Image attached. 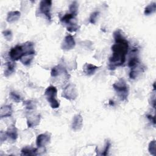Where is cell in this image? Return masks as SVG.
I'll return each instance as SVG.
<instances>
[{"label": "cell", "instance_id": "7", "mask_svg": "<svg viewBox=\"0 0 156 156\" xmlns=\"http://www.w3.org/2000/svg\"><path fill=\"white\" fill-rule=\"evenodd\" d=\"M24 54V50L23 45H16L15 46L11 48L9 52L10 59L13 61H17L20 60Z\"/></svg>", "mask_w": 156, "mask_h": 156}, {"label": "cell", "instance_id": "9", "mask_svg": "<svg viewBox=\"0 0 156 156\" xmlns=\"http://www.w3.org/2000/svg\"><path fill=\"white\" fill-rule=\"evenodd\" d=\"M51 140V135L47 132L38 135L36 139V145L38 147L41 148L46 146Z\"/></svg>", "mask_w": 156, "mask_h": 156}, {"label": "cell", "instance_id": "6", "mask_svg": "<svg viewBox=\"0 0 156 156\" xmlns=\"http://www.w3.org/2000/svg\"><path fill=\"white\" fill-rule=\"evenodd\" d=\"M52 6L51 0H42L39 4V13L45 16L48 21H51V9Z\"/></svg>", "mask_w": 156, "mask_h": 156}, {"label": "cell", "instance_id": "14", "mask_svg": "<svg viewBox=\"0 0 156 156\" xmlns=\"http://www.w3.org/2000/svg\"><path fill=\"white\" fill-rule=\"evenodd\" d=\"M144 71V67L142 66L140 63L138 65L130 69V71L129 73V77L131 79H135Z\"/></svg>", "mask_w": 156, "mask_h": 156}, {"label": "cell", "instance_id": "17", "mask_svg": "<svg viewBox=\"0 0 156 156\" xmlns=\"http://www.w3.org/2000/svg\"><path fill=\"white\" fill-rule=\"evenodd\" d=\"M21 16V13L20 11H10L8 12L7 15L6 20L9 23H14L18 20V19Z\"/></svg>", "mask_w": 156, "mask_h": 156}, {"label": "cell", "instance_id": "32", "mask_svg": "<svg viewBox=\"0 0 156 156\" xmlns=\"http://www.w3.org/2000/svg\"><path fill=\"white\" fill-rule=\"evenodd\" d=\"M151 101L150 102L151 105L152 106V107L154 108H155V93H154L153 96H151Z\"/></svg>", "mask_w": 156, "mask_h": 156}, {"label": "cell", "instance_id": "15", "mask_svg": "<svg viewBox=\"0 0 156 156\" xmlns=\"http://www.w3.org/2000/svg\"><path fill=\"white\" fill-rule=\"evenodd\" d=\"M99 68V67L95 66L91 63H86L83 66V71L87 76L93 75L96 71Z\"/></svg>", "mask_w": 156, "mask_h": 156}, {"label": "cell", "instance_id": "16", "mask_svg": "<svg viewBox=\"0 0 156 156\" xmlns=\"http://www.w3.org/2000/svg\"><path fill=\"white\" fill-rule=\"evenodd\" d=\"M13 113V110L11 105H5L1 107L0 117L1 118H7L11 116Z\"/></svg>", "mask_w": 156, "mask_h": 156}, {"label": "cell", "instance_id": "8", "mask_svg": "<svg viewBox=\"0 0 156 156\" xmlns=\"http://www.w3.org/2000/svg\"><path fill=\"white\" fill-rule=\"evenodd\" d=\"M76 45V42L74 40V37L69 34L67 35L63 39L62 44H61V48L63 51H69L74 48Z\"/></svg>", "mask_w": 156, "mask_h": 156}, {"label": "cell", "instance_id": "30", "mask_svg": "<svg viewBox=\"0 0 156 156\" xmlns=\"http://www.w3.org/2000/svg\"><path fill=\"white\" fill-rule=\"evenodd\" d=\"M7 138H8V136H7L6 132H4L3 131H1L0 133V140H1V143L5 141Z\"/></svg>", "mask_w": 156, "mask_h": 156}, {"label": "cell", "instance_id": "12", "mask_svg": "<svg viewBox=\"0 0 156 156\" xmlns=\"http://www.w3.org/2000/svg\"><path fill=\"white\" fill-rule=\"evenodd\" d=\"M83 125V118L80 114L76 115L72 121L71 128L74 131H78L80 130Z\"/></svg>", "mask_w": 156, "mask_h": 156}, {"label": "cell", "instance_id": "20", "mask_svg": "<svg viewBox=\"0 0 156 156\" xmlns=\"http://www.w3.org/2000/svg\"><path fill=\"white\" fill-rule=\"evenodd\" d=\"M15 64L13 62H8L5 64V69L4 71V76L5 77L10 76L13 74L15 69Z\"/></svg>", "mask_w": 156, "mask_h": 156}, {"label": "cell", "instance_id": "10", "mask_svg": "<svg viewBox=\"0 0 156 156\" xmlns=\"http://www.w3.org/2000/svg\"><path fill=\"white\" fill-rule=\"evenodd\" d=\"M27 124L29 128H32L38 126L40 121V115L34 113H30L27 115Z\"/></svg>", "mask_w": 156, "mask_h": 156}, {"label": "cell", "instance_id": "11", "mask_svg": "<svg viewBox=\"0 0 156 156\" xmlns=\"http://www.w3.org/2000/svg\"><path fill=\"white\" fill-rule=\"evenodd\" d=\"M62 74L69 76L66 68L61 65H58L52 68L51 71V77H57L61 76Z\"/></svg>", "mask_w": 156, "mask_h": 156}, {"label": "cell", "instance_id": "4", "mask_svg": "<svg viewBox=\"0 0 156 156\" xmlns=\"http://www.w3.org/2000/svg\"><path fill=\"white\" fill-rule=\"evenodd\" d=\"M60 21L63 24L66 25L67 30L73 32H75L78 29V26L77 24V21L76 19V16L73 15L69 13L65 14L61 18Z\"/></svg>", "mask_w": 156, "mask_h": 156}, {"label": "cell", "instance_id": "26", "mask_svg": "<svg viewBox=\"0 0 156 156\" xmlns=\"http://www.w3.org/2000/svg\"><path fill=\"white\" fill-rule=\"evenodd\" d=\"M99 14V12L98 11H94L93 13H91L89 18L90 23L91 24H95L97 21Z\"/></svg>", "mask_w": 156, "mask_h": 156}, {"label": "cell", "instance_id": "24", "mask_svg": "<svg viewBox=\"0 0 156 156\" xmlns=\"http://www.w3.org/2000/svg\"><path fill=\"white\" fill-rule=\"evenodd\" d=\"M155 148H156V141L155 140L150 141L148 145V151L150 154L153 156L155 155Z\"/></svg>", "mask_w": 156, "mask_h": 156}, {"label": "cell", "instance_id": "25", "mask_svg": "<svg viewBox=\"0 0 156 156\" xmlns=\"http://www.w3.org/2000/svg\"><path fill=\"white\" fill-rule=\"evenodd\" d=\"M110 146H111V142L109 140H105V146H104V148L103 149V151H102L101 155H107L108 154V151H109V149L110 148Z\"/></svg>", "mask_w": 156, "mask_h": 156}, {"label": "cell", "instance_id": "18", "mask_svg": "<svg viewBox=\"0 0 156 156\" xmlns=\"http://www.w3.org/2000/svg\"><path fill=\"white\" fill-rule=\"evenodd\" d=\"M6 133L8 138L12 141H15L18 138V130L14 124H12L8 127Z\"/></svg>", "mask_w": 156, "mask_h": 156}, {"label": "cell", "instance_id": "3", "mask_svg": "<svg viewBox=\"0 0 156 156\" xmlns=\"http://www.w3.org/2000/svg\"><path fill=\"white\" fill-rule=\"evenodd\" d=\"M57 89L55 86L50 85L44 91V96L50 106L52 108H57L60 106V102L57 99Z\"/></svg>", "mask_w": 156, "mask_h": 156}, {"label": "cell", "instance_id": "19", "mask_svg": "<svg viewBox=\"0 0 156 156\" xmlns=\"http://www.w3.org/2000/svg\"><path fill=\"white\" fill-rule=\"evenodd\" d=\"M38 149L30 146L24 147L21 151V155H38Z\"/></svg>", "mask_w": 156, "mask_h": 156}, {"label": "cell", "instance_id": "21", "mask_svg": "<svg viewBox=\"0 0 156 156\" xmlns=\"http://www.w3.org/2000/svg\"><path fill=\"white\" fill-rule=\"evenodd\" d=\"M155 10H156V3L151 2L145 7L144 10V13L145 15L148 16L155 13Z\"/></svg>", "mask_w": 156, "mask_h": 156}, {"label": "cell", "instance_id": "31", "mask_svg": "<svg viewBox=\"0 0 156 156\" xmlns=\"http://www.w3.org/2000/svg\"><path fill=\"white\" fill-rule=\"evenodd\" d=\"M146 117L151 121V122H152L153 124V125L155 126V115L152 116V115L147 114V115H146Z\"/></svg>", "mask_w": 156, "mask_h": 156}, {"label": "cell", "instance_id": "27", "mask_svg": "<svg viewBox=\"0 0 156 156\" xmlns=\"http://www.w3.org/2000/svg\"><path fill=\"white\" fill-rule=\"evenodd\" d=\"M10 97L16 102H19L21 101V98L20 96V95L18 93H16V92L14 91H11L10 93Z\"/></svg>", "mask_w": 156, "mask_h": 156}, {"label": "cell", "instance_id": "29", "mask_svg": "<svg viewBox=\"0 0 156 156\" xmlns=\"http://www.w3.org/2000/svg\"><path fill=\"white\" fill-rule=\"evenodd\" d=\"M26 108L29 109V110H32L34 109L35 107V103L32 101H27L25 102L24 103Z\"/></svg>", "mask_w": 156, "mask_h": 156}, {"label": "cell", "instance_id": "13", "mask_svg": "<svg viewBox=\"0 0 156 156\" xmlns=\"http://www.w3.org/2000/svg\"><path fill=\"white\" fill-rule=\"evenodd\" d=\"M35 51L24 52V54L20 59V60L24 65L28 66L31 63L35 56Z\"/></svg>", "mask_w": 156, "mask_h": 156}, {"label": "cell", "instance_id": "22", "mask_svg": "<svg viewBox=\"0 0 156 156\" xmlns=\"http://www.w3.org/2000/svg\"><path fill=\"white\" fill-rule=\"evenodd\" d=\"M69 9L70 13L73 15L74 16H76L78 13V4L77 1L72 2V3L69 5Z\"/></svg>", "mask_w": 156, "mask_h": 156}, {"label": "cell", "instance_id": "1", "mask_svg": "<svg viewBox=\"0 0 156 156\" xmlns=\"http://www.w3.org/2000/svg\"><path fill=\"white\" fill-rule=\"evenodd\" d=\"M113 38L115 43L112 46V55L108 60V69L110 70L115 69L125 63L129 50V42L121 30H116L113 32Z\"/></svg>", "mask_w": 156, "mask_h": 156}, {"label": "cell", "instance_id": "5", "mask_svg": "<svg viewBox=\"0 0 156 156\" xmlns=\"http://www.w3.org/2000/svg\"><path fill=\"white\" fill-rule=\"evenodd\" d=\"M62 97L69 101L76 99L78 96V93L76 85L73 83H69L64 88L62 93Z\"/></svg>", "mask_w": 156, "mask_h": 156}, {"label": "cell", "instance_id": "28", "mask_svg": "<svg viewBox=\"0 0 156 156\" xmlns=\"http://www.w3.org/2000/svg\"><path fill=\"white\" fill-rule=\"evenodd\" d=\"M2 34H3V36L4 37V38L8 40V41H11L12 39V37H13V35H12V32L9 29H7V30H5L2 32Z\"/></svg>", "mask_w": 156, "mask_h": 156}, {"label": "cell", "instance_id": "2", "mask_svg": "<svg viewBox=\"0 0 156 156\" xmlns=\"http://www.w3.org/2000/svg\"><path fill=\"white\" fill-rule=\"evenodd\" d=\"M112 86L121 101H125L127 99L129 94V87L123 78L115 82Z\"/></svg>", "mask_w": 156, "mask_h": 156}, {"label": "cell", "instance_id": "23", "mask_svg": "<svg viewBox=\"0 0 156 156\" xmlns=\"http://www.w3.org/2000/svg\"><path fill=\"white\" fill-rule=\"evenodd\" d=\"M140 63L139 58L136 56H132L128 62V66L131 69Z\"/></svg>", "mask_w": 156, "mask_h": 156}]
</instances>
